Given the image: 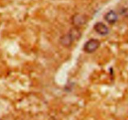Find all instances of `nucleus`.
Returning a JSON list of instances; mask_svg holds the SVG:
<instances>
[{
    "instance_id": "obj_1",
    "label": "nucleus",
    "mask_w": 128,
    "mask_h": 120,
    "mask_svg": "<svg viewBox=\"0 0 128 120\" xmlns=\"http://www.w3.org/2000/svg\"><path fill=\"white\" fill-rule=\"evenodd\" d=\"M100 42L96 39H91L88 40L84 45V51L87 53H92L99 48Z\"/></svg>"
},
{
    "instance_id": "obj_2",
    "label": "nucleus",
    "mask_w": 128,
    "mask_h": 120,
    "mask_svg": "<svg viewBox=\"0 0 128 120\" xmlns=\"http://www.w3.org/2000/svg\"><path fill=\"white\" fill-rule=\"evenodd\" d=\"M94 29L97 33L101 36L107 35L110 32L108 27L102 22H98L95 24V25L94 26Z\"/></svg>"
},
{
    "instance_id": "obj_3",
    "label": "nucleus",
    "mask_w": 128,
    "mask_h": 120,
    "mask_svg": "<svg viewBox=\"0 0 128 120\" xmlns=\"http://www.w3.org/2000/svg\"><path fill=\"white\" fill-rule=\"evenodd\" d=\"M72 23L76 28L82 26L86 22L87 19L84 16L81 14H76L72 18Z\"/></svg>"
},
{
    "instance_id": "obj_4",
    "label": "nucleus",
    "mask_w": 128,
    "mask_h": 120,
    "mask_svg": "<svg viewBox=\"0 0 128 120\" xmlns=\"http://www.w3.org/2000/svg\"><path fill=\"white\" fill-rule=\"evenodd\" d=\"M104 19L109 23L114 24L118 20V15L114 11H110L105 14Z\"/></svg>"
},
{
    "instance_id": "obj_5",
    "label": "nucleus",
    "mask_w": 128,
    "mask_h": 120,
    "mask_svg": "<svg viewBox=\"0 0 128 120\" xmlns=\"http://www.w3.org/2000/svg\"><path fill=\"white\" fill-rule=\"evenodd\" d=\"M60 41H61V43L63 46H66V47H69V46H70L72 44L74 40L71 36V35L68 33V34L63 35L61 38V39H60Z\"/></svg>"
},
{
    "instance_id": "obj_6",
    "label": "nucleus",
    "mask_w": 128,
    "mask_h": 120,
    "mask_svg": "<svg viewBox=\"0 0 128 120\" xmlns=\"http://www.w3.org/2000/svg\"></svg>"
}]
</instances>
